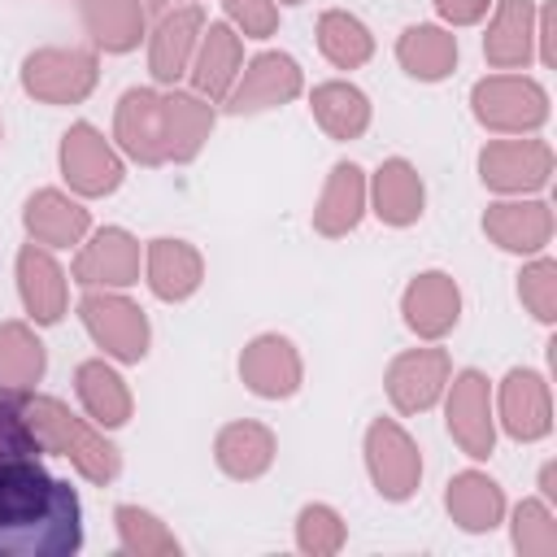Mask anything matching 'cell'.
Instances as JSON below:
<instances>
[{
	"instance_id": "1",
	"label": "cell",
	"mask_w": 557,
	"mask_h": 557,
	"mask_svg": "<svg viewBox=\"0 0 557 557\" xmlns=\"http://www.w3.org/2000/svg\"><path fill=\"white\" fill-rule=\"evenodd\" d=\"M83 548L78 492L39 457L0 461V557H74Z\"/></svg>"
},
{
	"instance_id": "2",
	"label": "cell",
	"mask_w": 557,
	"mask_h": 557,
	"mask_svg": "<svg viewBox=\"0 0 557 557\" xmlns=\"http://www.w3.org/2000/svg\"><path fill=\"white\" fill-rule=\"evenodd\" d=\"M26 418L44 444V453H57V457H70L74 470L87 479V483H113L122 474V453L96 435L83 418L70 413V405H61L57 396H26Z\"/></svg>"
},
{
	"instance_id": "3",
	"label": "cell",
	"mask_w": 557,
	"mask_h": 557,
	"mask_svg": "<svg viewBox=\"0 0 557 557\" xmlns=\"http://www.w3.org/2000/svg\"><path fill=\"white\" fill-rule=\"evenodd\" d=\"M470 109L496 135H531L548 122V91L522 74H492L474 83Z\"/></svg>"
},
{
	"instance_id": "4",
	"label": "cell",
	"mask_w": 557,
	"mask_h": 557,
	"mask_svg": "<svg viewBox=\"0 0 557 557\" xmlns=\"http://www.w3.org/2000/svg\"><path fill=\"white\" fill-rule=\"evenodd\" d=\"M78 318L87 335L113 357V361H144L148 352V318L135 300H126L117 287H87L78 300Z\"/></svg>"
},
{
	"instance_id": "5",
	"label": "cell",
	"mask_w": 557,
	"mask_h": 557,
	"mask_svg": "<svg viewBox=\"0 0 557 557\" xmlns=\"http://www.w3.org/2000/svg\"><path fill=\"white\" fill-rule=\"evenodd\" d=\"M100 61L87 48H35L22 61V91L44 104H78L91 96Z\"/></svg>"
},
{
	"instance_id": "6",
	"label": "cell",
	"mask_w": 557,
	"mask_h": 557,
	"mask_svg": "<svg viewBox=\"0 0 557 557\" xmlns=\"http://www.w3.org/2000/svg\"><path fill=\"white\" fill-rule=\"evenodd\" d=\"M366 470L374 479V492L383 500H409L422 479V457L418 444L405 435L400 422L374 418L366 431Z\"/></svg>"
},
{
	"instance_id": "7",
	"label": "cell",
	"mask_w": 557,
	"mask_h": 557,
	"mask_svg": "<svg viewBox=\"0 0 557 557\" xmlns=\"http://www.w3.org/2000/svg\"><path fill=\"white\" fill-rule=\"evenodd\" d=\"M61 174L78 196H109L122 183V157L91 122H74L61 135Z\"/></svg>"
},
{
	"instance_id": "8",
	"label": "cell",
	"mask_w": 557,
	"mask_h": 557,
	"mask_svg": "<svg viewBox=\"0 0 557 557\" xmlns=\"http://www.w3.org/2000/svg\"><path fill=\"white\" fill-rule=\"evenodd\" d=\"M553 174V148L544 139H492L479 152V178L492 191H540Z\"/></svg>"
},
{
	"instance_id": "9",
	"label": "cell",
	"mask_w": 557,
	"mask_h": 557,
	"mask_svg": "<svg viewBox=\"0 0 557 557\" xmlns=\"http://www.w3.org/2000/svg\"><path fill=\"white\" fill-rule=\"evenodd\" d=\"M300 87H305V74L287 52H261L248 61V70L235 78V87L226 91L222 104H226V113L244 117V113H261V109L296 100Z\"/></svg>"
},
{
	"instance_id": "10",
	"label": "cell",
	"mask_w": 557,
	"mask_h": 557,
	"mask_svg": "<svg viewBox=\"0 0 557 557\" xmlns=\"http://www.w3.org/2000/svg\"><path fill=\"white\" fill-rule=\"evenodd\" d=\"M113 139L139 165H165V96L152 87H131L117 100Z\"/></svg>"
},
{
	"instance_id": "11",
	"label": "cell",
	"mask_w": 557,
	"mask_h": 557,
	"mask_svg": "<svg viewBox=\"0 0 557 557\" xmlns=\"http://www.w3.org/2000/svg\"><path fill=\"white\" fill-rule=\"evenodd\" d=\"M448 435L474 461L492 457L496 426H492V387L479 370H461L448 387Z\"/></svg>"
},
{
	"instance_id": "12",
	"label": "cell",
	"mask_w": 557,
	"mask_h": 557,
	"mask_svg": "<svg viewBox=\"0 0 557 557\" xmlns=\"http://www.w3.org/2000/svg\"><path fill=\"white\" fill-rule=\"evenodd\" d=\"M448 387L444 348H409L387 366V396L400 413H426Z\"/></svg>"
},
{
	"instance_id": "13",
	"label": "cell",
	"mask_w": 557,
	"mask_h": 557,
	"mask_svg": "<svg viewBox=\"0 0 557 557\" xmlns=\"http://www.w3.org/2000/svg\"><path fill=\"white\" fill-rule=\"evenodd\" d=\"M139 278V239L122 226H104L74 257V283L83 287H131Z\"/></svg>"
},
{
	"instance_id": "14",
	"label": "cell",
	"mask_w": 557,
	"mask_h": 557,
	"mask_svg": "<svg viewBox=\"0 0 557 557\" xmlns=\"http://www.w3.org/2000/svg\"><path fill=\"white\" fill-rule=\"evenodd\" d=\"M400 313H405V326L413 335L444 339L461 318V292H457L453 274H444V270L418 274L400 296Z\"/></svg>"
},
{
	"instance_id": "15",
	"label": "cell",
	"mask_w": 557,
	"mask_h": 557,
	"mask_svg": "<svg viewBox=\"0 0 557 557\" xmlns=\"http://www.w3.org/2000/svg\"><path fill=\"white\" fill-rule=\"evenodd\" d=\"M300 352L292 348V339L283 335H257L244 352H239V379L252 396L265 400H283L300 387Z\"/></svg>"
},
{
	"instance_id": "16",
	"label": "cell",
	"mask_w": 557,
	"mask_h": 557,
	"mask_svg": "<svg viewBox=\"0 0 557 557\" xmlns=\"http://www.w3.org/2000/svg\"><path fill=\"white\" fill-rule=\"evenodd\" d=\"M17 292H22L26 313H30L39 326H52V322L65 318V305H70L65 270L57 265V257H52L44 244H26V248L17 252Z\"/></svg>"
},
{
	"instance_id": "17",
	"label": "cell",
	"mask_w": 557,
	"mask_h": 557,
	"mask_svg": "<svg viewBox=\"0 0 557 557\" xmlns=\"http://www.w3.org/2000/svg\"><path fill=\"white\" fill-rule=\"evenodd\" d=\"M500 426L531 444L544 440L553 426V400H548V383L535 370H509L500 383Z\"/></svg>"
},
{
	"instance_id": "18",
	"label": "cell",
	"mask_w": 557,
	"mask_h": 557,
	"mask_svg": "<svg viewBox=\"0 0 557 557\" xmlns=\"http://www.w3.org/2000/svg\"><path fill=\"white\" fill-rule=\"evenodd\" d=\"M483 231L505 252H540L553 239V209L544 200H496L483 213Z\"/></svg>"
},
{
	"instance_id": "19",
	"label": "cell",
	"mask_w": 557,
	"mask_h": 557,
	"mask_svg": "<svg viewBox=\"0 0 557 557\" xmlns=\"http://www.w3.org/2000/svg\"><path fill=\"white\" fill-rule=\"evenodd\" d=\"M239 65H244V44H239V30L226 26V22H209L200 30V52L191 61V87L196 96L205 100H226V91L235 87L239 78Z\"/></svg>"
},
{
	"instance_id": "20",
	"label": "cell",
	"mask_w": 557,
	"mask_h": 557,
	"mask_svg": "<svg viewBox=\"0 0 557 557\" xmlns=\"http://www.w3.org/2000/svg\"><path fill=\"white\" fill-rule=\"evenodd\" d=\"M22 222H26V235H30L35 244H44V248H70V244H78V239L87 235V226H91L87 209H83L78 200H70L65 191H57V187H39V191L26 200Z\"/></svg>"
},
{
	"instance_id": "21",
	"label": "cell",
	"mask_w": 557,
	"mask_h": 557,
	"mask_svg": "<svg viewBox=\"0 0 557 557\" xmlns=\"http://www.w3.org/2000/svg\"><path fill=\"white\" fill-rule=\"evenodd\" d=\"M535 52V4L531 0H496L492 26L483 35V57L496 70H518Z\"/></svg>"
},
{
	"instance_id": "22",
	"label": "cell",
	"mask_w": 557,
	"mask_h": 557,
	"mask_svg": "<svg viewBox=\"0 0 557 557\" xmlns=\"http://www.w3.org/2000/svg\"><path fill=\"white\" fill-rule=\"evenodd\" d=\"M200 30H205L200 4H183V9H174L157 22L152 44H148V70H152L157 83H178V74L191 61V48H196Z\"/></svg>"
},
{
	"instance_id": "23",
	"label": "cell",
	"mask_w": 557,
	"mask_h": 557,
	"mask_svg": "<svg viewBox=\"0 0 557 557\" xmlns=\"http://www.w3.org/2000/svg\"><path fill=\"white\" fill-rule=\"evenodd\" d=\"M144 265H148V287L157 300H187L205 278L200 252L187 239H170V235L148 244Z\"/></svg>"
},
{
	"instance_id": "24",
	"label": "cell",
	"mask_w": 557,
	"mask_h": 557,
	"mask_svg": "<svg viewBox=\"0 0 557 557\" xmlns=\"http://www.w3.org/2000/svg\"><path fill=\"white\" fill-rule=\"evenodd\" d=\"M361 213H366V174H361V165H352V161L331 165V178H326L322 200L313 209V231L326 235V239H339L361 222Z\"/></svg>"
},
{
	"instance_id": "25",
	"label": "cell",
	"mask_w": 557,
	"mask_h": 557,
	"mask_svg": "<svg viewBox=\"0 0 557 557\" xmlns=\"http://www.w3.org/2000/svg\"><path fill=\"white\" fill-rule=\"evenodd\" d=\"M370 196H374L379 222H387V226H413L422 218V205H426V187L405 157H392L374 170Z\"/></svg>"
},
{
	"instance_id": "26",
	"label": "cell",
	"mask_w": 557,
	"mask_h": 557,
	"mask_svg": "<svg viewBox=\"0 0 557 557\" xmlns=\"http://www.w3.org/2000/svg\"><path fill=\"white\" fill-rule=\"evenodd\" d=\"M213 453H218L222 474L248 483V479H261V474L274 466L278 444H274V431L261 426V422H226V426L218 431Z\"/></svg>"
},
{
	"instance_id": "27",
	"label": "cell",
	"mask_w": 557,
	"mask_h": 557,
	"mask_svg": "<svg viewBox=\"0 0 557 557\" xmlns=\"http://www.w3.org/2000/svg\"><path fill=\"white\" fill-rule=\"evenodd\" d=\"M213 131V100L196 91H165V161H191Z\"/></svg>"
},
{
	"instance_id": "28",
	"label": "cell",
	"mask_w": 557,
	"mask_h": 557,
	"mask_svg": "<svg viewBox=\"0 0 557 557\" xmlns=\"http://www.w3.org/2000/svg\"><path fill=\"white\" fill-rule=\"evenodd\" d=\"M444 505L461 531H492L505 513V492L483 470H461L448 479Z\"/></svg>"
},
{
	"instance_id": "29",
	"label": "cell",
	"mask_w": 557,
	"mask_h": 557,
	"mask_svg": "<svg viewBox=\"0 0 557 557\" xmlns=\"http://www.w3.org/2000/svg\"><path fill=\"white\" fill-rule=\"evenodd\" d=\"M144 13L139 0H78L83 30L104 52H131L144 35Z\"/></svg>"
},
{
	"instance_id": "30",
	"label": "cell",
	"mask_w": 557,
	"mask_h": 557,
	"mask_svg": "<svg viewBox=\"0 0 557 557\" xmlns=\"http://www.w3.org/2000/svg\"><path fill=\"white\" fill-rule=\"evenodd\" d=\"M74 392H78L83 409L91 413V422H100V426H122V422H131V387H126V379H122L113 366H104V361H83V366L74 370Z\"/></svg>"
},
{
	"instance_id": "31",
	"label": "cell",
	"mask_w": 557,
	"mask_h": 557,
	"mask_svg": "<svg viewBox=\"0 0 557 557\" xmlns=\"http://www.w3.org/2000/svg\"><path fill=\"white\" fill-rule=\"evenodd\" d=\"M396 61L405 65V74L435 83V78L453 74V65H457V35H448L444 26L418 22L396 39Z\"/></svg>"
},
{
	"instance_id": "32",
	"label": "cell",
	"mask_w": 557,
	"mask_h": 557,
	"mask_svg": "<svg viewBox=\"0 0 557 557\" xmlns=\"http://www.w3.org/2000/svg\"><path fill=\"white\" fill-rule=\"evenodd\" d=\"M309 109L331 139H357L370 126V100L352 83H318L309 96Z\"/></svg>"
},
{
	"instance_id": "33",
	"label": "cell",
	"mask_w": 557,
	"mask_h": 557,
	"mask_svg": "<svg viewBox=\"0 0 557 557\" xmlns=\"http://www.w3.org/2000/svg\"><path fill=\"white\" fill-rule=\"evenodd\" d=\"M318 48H322V57H326L331 65L357 70V65H366V61L374 57V35L366 30L361 17H352V13H344V9H326V13L318 17Z\"/></svg>"
},
{
	"instance_id": "34",
	"label": "cell",
	"mask_w": 557,
	"mask_h": 557,
	"mask_svg": "<svg viewBox=\"0 0 557 557\" xmlns=\"http://www.w3.org/2000/svg\"><path fill=\"white\" fill-rule=\"evenodd\" d=\"M44 344L26 322H0V387L26 392L44 379Z\"/></svg>"
},
{
	"instance_id": "35",
	"label": "cell",
	"mask_w": 557,
	"mask_h": 557,
	"mask_svg": "<svg viewBox=\"0 0 557 557\" xmlns=\"http://www.w3.org/2000/svg\"><path fill=\"white\" fill-rule=\"evenodd\" d=\"M113 522H117V544L131 557H174L178 553L174 531H165V522L139 505H117Z\"/></svg>"
},
{
	"instance_id": "36",
	"label": "cell",
	"mask_w": 557,
	"mask_h": 557,
	"mask_svg": "<svg viewBox=\"0 0 557 557\" xmlns=\"http://www.w3.org/2000/svg\"><path fill=\"white\" fill-rule=\"evenodd\" d=\"M44 444L26 418V400L13 387H0V461H17V457H39Z\"/></svg>"
},
{
	"instance_id": "37",
	"label": "cell",
	"mask_w": 557,
	"mask_h": 557,
	"mask_svg": "<svg viewBox=\"0 0 557 557\" xmlns=\"http://www.w3.org/2000/svg\"><path fill=\"white\" fill-rule=\"evenodd\" d=\"M513 548L522 557H553L557 553V522L544 500H522L513 509Z\"/></svg>"
},
{
	"instance_id": "38",
	"label": "cell",
	"mask_w": 557,
	"mask_h": 557,
	"mask_svg": "<svg viewBox=\"0 0 557 557\" xmlns=\"http://www.w3.org/2000/svg\"><path fill=\"white\" fill-rule=\"evenodd\" d=\"M296 544L313 557H331L344 548V518L331 505H305L296 518Z\"/></svg>"
},
{
	"instance_id": "39",
	"label": "cell",
	"mask_w": 557,
	"mask_h": 557,
	"mask_svg": "<svg viewBox=\"0 0 557 557\" xmlns=\"http://www.w3.org/2000/svg\"><path fill=\"white\" fill-rule=\"evenodd\" d=\"M518 296L535 322H553L557 318V261H548V257L531 261L518 274Z\"/></svg>"
},
{
	"instance_id": "40",
	"label": "cell",
	"mask_w": 557,
	"mask_h": 557,
	"mask_svg": "<svg viewBox=\"0 0 557 557\" xmlns=\"http://www.w3.org/2000/svg\"><path fill=\"white\" fill-rule=\"evenodd\" d=\"M231 26L244 35V39H270L274 26H278V9L274 0H222Z\"/></svg>"
},
{
	"instance_id": "41",
	"label": "cell",
	"mask_w": 557,
	"mask_h": 557,
	"mask_svg": "<svg viewBox=\"0 0 557 557\" xmlns=\"http://www.w3.org/2000/svg\"><path fill=\"white\" fill-rule=\"evenodd\" d=\"M487 4H492V0H435L440 17L453 22V26H470V22H479V17L487 13Z\"/></svg>"
},
{
	"instance_id": "42",
	"label": "cell",
	"mask_w": 557,
	"mask_h": 557,
	"mask_svg": "<svg viewBox=\"0 0 557 557\" xmlns=\"http://www.w3.org/2000/svg\"><path fill=\"white\" fill-rule=\"evenodd\" d=\"M535 44H540V61L553 65V4L535 13Z\"/></svg>"
},
{
	"instance_id": "43",
	"label": "cell",
	"mask_w": 557,
	"mask_h": 557,
	"mask_svg": "<svg viewBox=\"0 0 557 557\" xmlns=\"http://www.w3.org/2000/svg\"><path fill=\"white\" fill-rule=\"evenodd\" d=\"M540 492H544V500H557V466L553 461L540 470Z\"/></svg>"
},
{
	"instance_id": "44",
	"label": "cell",
	"mask_w": 557,
	"mask_h": 557,
	"mask_svg": "<svg viewBox=\"0 0 557 557\" xmlns=\"http://www.w3.org/2000/svg\"><path fill=\"white\" fill-rule=\"evenodd\" d=\"M144 9H165V0H144Z\"/></svg>"
},
{
	"instance_id": "45",
	"label": "cell",
	"mask_w": 557,
	"mask_h": 557,
	"mask_svg": "<svg viewBox=\"0 0 557 557\" xmlns=\"http://www.w3.org/2000/svg\"><path fill=\"white\" fill-rule=\"evenodd\" d=\"M278 4H300V0H278Z\"/></svg>"
}]
</instances>
